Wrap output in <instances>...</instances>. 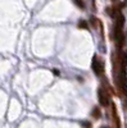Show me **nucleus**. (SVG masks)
I'll return each mask as SVG.
<instances>
[{
    "instance_id": "5",
    "label": "nucleus",
    "mask_w": 127,
    "mask_h": 128,
    "mask_svg": "<svg viewBox=\"0 0 127 128\" xmlns=\"http://www.w3.org/2000/svg\"><path fill=\"white\" fill-rule=\"evenodd\" d=\"M78 28H81V30H89L87 22H85V20H80V22H78Z\"/></svg>"
},
{
    "instance_id": "3",
    "label": "nucleus",
    "mask_w": 127,
    "mask_h": 128,
    "mask_svg": "<svg viewBox=\"0 0 127 128\" xmlns=\"http://www.w3.org/2000/svg\"><path fill=\"white\" fill-rule=\"evenodd\" d=\"M98 99H99V104L101 106H108L109 105V99H108V96L105 95V92L103 91V88L98 90Z\"/></svg>"
},
{
    "instance_id": "1",
    "label": "nucleus",
    "mask_w": 127,
    "mask_h": 128,
    "mask_svg": "<svg viewBox=\"0 0 127 128\" xmlns=\"http://www.w3.org/2000/svg\"><path fill=\"white\" fill-rule=\"evenodd\" d=\"M123 24H124V17H123L122 13H119L118 17L115 18V28H114V38H115V41H117L119 48L123 45V38H124Z\"/></svg>"
},
{
    "instance_id": "6",
    "label": "nucleus",
    "mask_w": 127,
    "mask_h": 128,
    "mask_svg": "<svg viewBox=\"0 0 127 128\" xmlns=\"http://www.w3.org/2000/svg\"><path fill=\"white\" fill-rule=\"evenodd\" d=\"M73 3H75L80 9H85V4H83V0H73Z\"/></svg>"
},
{
    "instance_id": "4",
    "label": "nucleus",
    "mask_w": 127,
    "mask_h": 128,
    "mask_svg": "<svg viewBox=\"0 0 127 128\" xmlns=\"http://www.w3.org/2000/svg\"><path fill=\"white\" fill-rule=\"evenodd\" d=\"M91 115L94 116V119H99V118H100V115H101V113H100L99 108H94V109H92V112H91Z\"/></svg>"
},
{
    "instance_id": "7",
    "label": "nucleus",
    "mask_w": 127,
    "mask_h": 128,
    "mask_svg": "<svg viewBox=\"0 0 127 128\" xmlns=\"http://www.w3.org/2000/svg\"><path fill=\"white\" fill-rule=\"evenodd\" d=\"M82 127H85V128H91V123H90V122H83V123H82Z\"/></svg>"
},
{
    "instance_id": "2",
    "label": "nucleus",
    "mask_w": 127,
    "mask_h": 128,
    "mask_svg": "<svg viewBox=\"0 0 127 128\" xmlns=\"http://www.w3.org/2000/svg\"><path fill=\"white\" fill-rule=\"evenodd\" d=\"M91 67H92V70L94 73L96 74V76H101L103 74V70H104V66H103V63L101 60L96 56V55H94L92 56V62H91Z\"/></svg>"
},
{
    "instance_id": "8",
    "label": "nucleus",
    "mask_w": 127,
    "mask_h": 128,
    "mask_svg": "<svg viewBox=\"0 0 127 128\" xmlns=\"http://www.w3.org/2000/svg\"><path fill=\"white\" fill-rule=\"evenodd\" d=\"M100 128H110V127H108V126H103V127H100Z\"/></svg>"
}]
</instances>
